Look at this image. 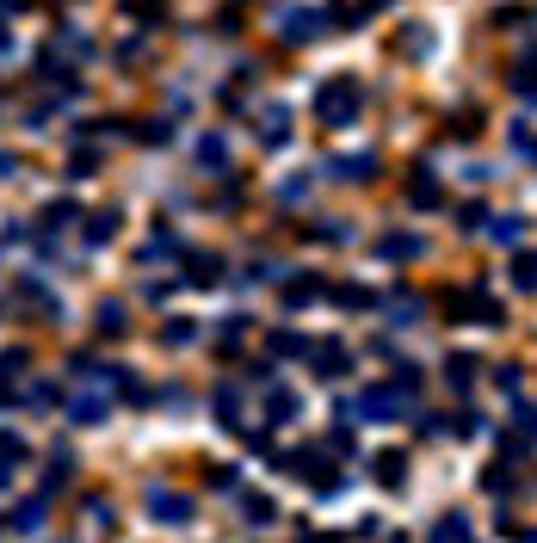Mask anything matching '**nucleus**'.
<instances>
[{"mask_svg": "<svg viewBox=\"0 0 537 543\" xmlns=\"http://www.w3.org/2000/svg\"><path fill=\"white\" fill-rule=\"evenodd\" d=\"M358 105H365V93H358L352 75H328V81L315 87V118H321V124H334V130L358 124Z\"/></svg>", "mask_w": 537, "mask_h": 543, "instance_id": "1", "label": "nucleus"}, {"mask_svg": "<svg viewBox=\"0 0 537 543\" xmlns=\"http://www.w3.org/2000/svg\"><path fill=\"white\" fill-rule=\"evenodd\" d=\"M321 7H284V19H278V38L284 44H309V38H321Z\"/></svg>", "mask_w": 537, "mask_h": 543, "instance_id": "2", "label": "nucleus"}, {"mask_svg": "<svg viewBox=\"0 0 537 543\" xmlns=\"http://www.w3.org/2000/svg\"><path fill=\"white\" fill-rule=\"evenodd\" d=\"M149 506H155V513H161L167 525H186V513H192V500H179V494H161V488L149 494Z\"/></svg>", "mask_w": 537, "mask_h": 543, "instance_id": "3", "label": "nucleus"}, {"mask_svg": "<svg viewBox=\"0 0 537 543\" xmlns=\"http://www.w3.org/2000/svg\"><path fill=\"white\" fill-rule=\"evenodd\" d=\"M408 198H414L420 210H433V204H439V179H433V173H426V167H420V173L408 179Z\"/></svg>", "mask_w": 537, "mask_h": 543, "instance_id": "4", "label": "nucleus"}, {"mask_svg": "<svg viewBox=\"0 0 537 543\" xmlns=\"http://www.w3.org/2000/svg\"><path fill=\"white\" fill-rule=\"evenodd\" d=\"M118 223H124L118 210H93V223H87V241H93V247H99V241H112V235H118Z\"/></svg>", "mask_w": 537, "mask_h": 543, "instance_id": "5", "label": "nucleus"}, {"mask_svg": "<svg viewBox=\"0 0 537 543\" xmlns=\"http://www.w3.org/2000/svg\"><path fill=\"white\" fill-rule=\"evenodd\" d=\"M513 93H519V99H537V56H525V62L513 68Z\"/></svg>", "mask_w": 537, "mask_h": 543, "instance_id": "6", "label": "nucleus"}, {"mask_svg": "<svg viewBox=\"0 0 537 543\" xmlns=\"http://www.w3.org/2000/svg\"><path fill=\"white\" fill-rule=\"evenodd\" d=\"M334 173H340V179H371L377 161H371V155H352V161H334Z\"/></svg>", "mask_w": 537, "mask_h": 543, "instance_id": "7", "label": "nucleus"}, {"mask_svg": "<svg viewBox=\"0 0 537 543\" xmlns=\"http://www.w3.org/2000/svg\"><path fill=\"white\" fill-rule=\"evenodd\" d=\"M198 155L223 167V161H229V142H223V136H204V142H198Z\"/></svg>", "mask_w": 537, "mask_h": 543, "instance_id": "8", "label": "nucleus"}, {"mask_svg": "<svg viewBox=\"0 0 537 543\" xmlns=\"http://www.w3.org/2000/svg\"><path fill=\"white\" fill-rule=\"evenodd\" d=\"M217 278H223L217 260H192V284H217Z\"/></svg>", "mask_w": 537, "mask_h": 543, "instance_id": "9", "label": "nucleus"}, {"mask_svg": "<svg viewBox=\"0 0 537 543\" xmlns=\"http://www.w3.org/2000/svg\"><path fill=\"white\" fill-rule=\"evenodd\" d=\"M62 223H75V204H50L44 210V229H62Z\"/></svg>", "mask_w": 537, "mask_h": 543, "instance_id": "10", "label": "nucleus"}, {"mask_svg": "<svg viewBox=\"0 0 537 543\" xmlns=\"http://www.w3.org/2000/svg\"><path fill=\"white\" fill-rule=\"evenodd\" d=\"M377 476H383V482H389V488H396V482H402V457H396V451H389V457H383V463H377Z\"/></svg>", "mask_w": 537, "mask_h": 543, "instance_id": "11", "label": "nucleus"}, {"mask_svg": "<svg viewBox=\"0 0 537 543\" xmlns=\"http://www.w3.org/2000/svg\"><path fill=\"white\" fill-rule=\"evenodd\" d=\"M383 253H396V260H402V253H420V241H414V235H389Z\"/></svg>", "mask_w": 537, "mask_h": 543, "instance_id": "12", "label": "nucleus"}, {"mask_svg": "<svg viewBox=\"0 0 537 543\" xmlns=\"http://www.w3.org/2000/svg\"><path fill=\"white\" fill-rule=\"evenodd\" d=\"M519 284H525V291H531V284H537V253H519V272H513Z\"/></svg>", "mask_w": 537, "mask_h": 543, "instance_id": "13", "label": "nucleus"}, {"mask_svg": "<svg viewBox=\"0 0 537 543\" xmlns=\"http://www.w3.org/2000/svg\"><path fill=\"white\" fill-rule=\"evenodd\" d=\"M284 136H291V130H284V112L272 105V112H266V142H284Z\"/></svg>", "mask_w": 537, "mask_h": 543, "instance_id": "14", "label": "nucleus"}, {"mask_svg": "<svg viewBox=\"0 0 537 543\" xmlns=\"http://www.w3.org/2000/svg\"><path fill=\"white\" fill-rule=\"evenodd\" d=\"M494 241H519V216H500V223H494Z\"/></svg>", "mask_w": 537, "mask_h": 543, "instance_id": "15", "label": "nucleus"}, {"mask_svg": "<svg viewBox=\"0 0 537 543\" xmlns=\"http://www.w3.org/2000/svg\"><path fill=\"white\" fill-rule=\"evenodd\" d=\"M13 173H19V161H13V155H0V179H13Z\"/></svg>", "mask_w": 537, "mask_h": 543, "instance_id": "16", "label": "nucleus"}, {"mask_svg": "<svg viewBox=\"0 0 537 543\" xmlns=\"http://www.w3.org/2000/svg\"><path fill=\"white\" fill-rule=\"evenodd\" d=\"M19 7H31V0H0V13H19Z\"/></svg>", "mask_w": 537, "mask_h": 543, "instance_id": "17", "label": "nucleus"}, {"mask_svg": "<svg viewBox=\"0 0 537 543\" xmlns=\"http://www.w3.org/2000/svg\"><path fill=\"white\" fill-rule=\"evenodd\" d=\"M365 7H389V0H365Z\"/></svg>", "mask_w": 537, "mask_h": 543, "instance_id": "18", "label": "nucleus"}, {"mask_svg": "<svg viewBox=\"0 0 537 543\" xmlns=\"http://www.w3.org/2000/svg\"><path fill=\"white\" fill-rule=\"evenodd\" d=\"M0 488H7V469H0Z\"/></svg>", "mask_w": 537, "mask_h": 543, "instance_id": "19", "label": "nucleus"}]
</instances>
